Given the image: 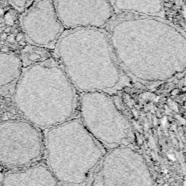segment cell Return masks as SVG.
<instances>
[{"mask_svg": "<svg viewBox=\"0 0 186 186\" xmlns=\"http://www.w3.org/2000/svg\"><path fill=\"white\" fill-rule=\"evenodd\" d=\"M22 62L17 59L7 60L6 63H0V92L13 91L17 81L22 73Z\"/></svg>", "mask_w": 186, "mask_h": 186, "instance_id": "obj_12", "label": "cell"}, {"mask_svg": "<svg viewBox=\"0 0 186 186\" xmlns=\"http://www.w3.org/2000/svg\"><path fill=\"white\" fill-rule=\"evenodd\" d=\"M2 50L5 51V52H8V51H9V48H7V47H5V48L2 49Z\"/></svg>", "mask_w": 186, "mask_h": 186, "instance_id": "obj_17", "label": "cell"}, {"mask_svg": "<svg viewBox=\"0 0 186 186\" xmlns=\"http://www.w3.org/2000/svg\"><path fill=\"white\" fill-rule=\"evenodd\" d=\"M53 2L65 30L104 29L115 14L111 0H53Z\"/></svg>", "mask_w": 186, "mask_h": 186, "instance_id": "obj_8", "label": "cell"}, {"mask_svg": "<svg viewBox=\"0 0 186 186\" xmlns=\"http://www.w3.org/2000/svg\"><path fill=\"white\" fill-rule=\"evenodd\" d=\"M53 52L79 94H111L131 84L132 80L118 62L105 29L65 30Z\"/></svg>", "mask_w": 186, "mask_h": 186, "instance_id": "obj_2", "label": "cell"}, {"mask_svg": "<svg viewBox=\"0 0 186 186\" xmlns=\"http://www.w3.org/2000/svg\"><path fill=\"white\" fill-rule=\"evenodd\" d=\"M44 156V137L41 129L26 120L0 123V164L25 168Z\"/></svg>", "mask_w": 186, "mask_h": 186, "instance_id": "obj_7", "label": "cell"}, {"mask_svg": "<svg viewBox=\"0 0 186 186\" xmlns=\"http://www.w3.org/2000/svg\"><path fill=\"white\" fill-rule=\"evenodd\" d=\"M79 93L53 57L28 66L13 92L26 120L45 130L76 118Z\"/></svg>", "mask_w": 186, "mask_h": 186, "instance_id": "obj_3", "label": "cell"}, {"mask_svg": "<svg viewBox=\"0 0 186 186\" xmlns=\"http://www.w3.org/2000/svg\"><path fill=\"white\" fill-rule=\"evenodd\" d=\"M23 66H29L49 59L53 57V52L51 49L39 47L36 45L26 46L22 50Z\"/></svg>", "mask_w": 186, "mask_h": 186, "instance_id": "obj_13", "label": "cell"}, {"mask_svg": "<svg viewBox=\"0 0 186 186\" xmlns=\"http://www.w3.org/2000/svg\"><path fill=\"white\" fill-rule=\"evenodd\" d=\"M44 131L43 157L59 185H91L107 151L89 133L79 118Z\"/></svg>", "mask_w": 186, "mask_h": 186, "instance_id": "obj_4", "label": "cell"}, {"mask_svg": "<svg viewBox=\"0 0 186 186\" xmlns=\"http://www.w3.org/2000/svg\"><path fill=\"white\" fill-rule=\"evenodd\" d=\"M7 36H8L7 34L5 33V32H2V33L1 34V35H0V37H1V39H2V40H7Z\"/></svg>", "mask_w": 186, "mask_h": 186, "instance_id": "obj_15", "label": "cell"}, {"mask_svg": "<svg viewBox=\"0 0 186 186\" xmlns=\"http://www.w3.org/2000/svg\"><path fill=\"white\" fill-rule=\"evenodd\" d=\"M23 36H24V35H23L22 33H18L16 35V37H15V40L17 41V42H20V41H21V40L23 38Z\"/></svg>", "mask_w": 186, "mask_h": 186, "instance_id": "obj_14", "label": "cell"}, {"mask_svg": "<svg viewBox=\"0 0 186 186\" xmlns=\"http://www.w3.org/2000/svg\"><path fill=\"white\" fill-rule=\"evenodd\" d=\"M77 114L89 133L106 151L130 146L133 142L131 124L111 94L103 92L79 94Z\"/></svg>", "mask_w": 186, "mask_h": 186, "instance_id": "obj_5", "label": "cell"}, {"mask_svg": "<svg viewBox=\"0 0 186 186\" xmlns=\"http://www.w3.org/2000/svg\"><path fill=\"white\" fill-rule=\"evenodd\" d=\"M92 186H154L143 156L130 146L106 151L92 179Z\"/></svg>", "mask_w": 186, "mask_h": 186, "instance_id": "obj_6", "label": "cell"}, {"mask_svg": "<svg viewBox=\"0 0 186 186\" xmlns=\"http://www.w3.org/2000/svg\"><path fill=\"white\" fill-rule=\"evenodd\" d=\"M4 10L3 9H0V15H2L4 13Z\"/></svg>", "mask_w": 186, "mask_h": 186, "instance_id": "obj_18", "label": "cell"}, {"mask_svg": "<svg viewBox=\"0 0 186 186\" xmlns=\"http://www.w3.org/2000/svg\"><path fill=\"white\" fill-rule=\"evenodd\" d=\"M10 31H11V28L10 27H6L5 29H4V32L6 34H9Z\"/></svg>", "mask_w": 186, "mask_h": 186, "instance_id": "obj_16", "label": "cell"}, {"mask_svg": "<svg viewBox=\"0 0 186 186\" xmlns=\"http://www.w3.org/2000/svg\"><path fill=\"white\" fill-rule=\"evenodd\" d=\"M22 23L25 36L31 44L51 50L65 31L53 0H35L26 10Z\"/></svg>", "mask_w": 186, "mask_h": 186, "instance_id": "obj_9", "label": "cell"}, {"mask_svg": "<svg viewBox=\"0 0 186 186\" xmlns=\"http://www.w3.org/2000/svg\"><path fill=\"white\" fill-rule=\"evenodd\" d=\"M2 31H3V30H2L1 27H0V32H1V33H2Z\"/></svg>", "mask_w": 186, "mask_h": 186, "instance_id": "obj_19", "label": "cell"}, {"mask_svg": "<svg viewBox=\"0 0 186 186\" xmlns=\"http://www.w3.org/2000/svg\"><path fill=\"white\" fill-rule=\"evenodd\" d=\"M115 13H132L166 18L164 0H111Z\"/></svg>", "mask_w": 186, "mask_h": 186, "instance_id": "obj_11", "label": "cell"}, {"mask_svg": "<svg viewBox=\"0 0 186 186\" xmlns=\"http://www.w3.org/2000/svg\"><path fill=\"white\" fill-rule=\"evenodd\" d=\"M2 186H60L46 164H35L6 174Z\"/></svg>", "mask_w": 186, "mask_h": 186, "instance_id": "obj_10", "label": "cell"}, {"mask_svg": "<svg viewBox=\"0 0 186 186\" xmlns=\"http://www.w3.org/2000/svg\"><path fill=\"white\" fill-rule=\"evenodd\" d=\"M104 29L132 81L161 83L185 72V32L166 18L115 13Z\"/></svg>", "mask_w": 186, "mask_h": 186, "instance_id": "obj_1", "label": "cell"}]
</instances>
